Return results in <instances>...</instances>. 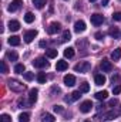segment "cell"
Masks as SVG:
<instances>
[{
	"instance_id": "2e32d148",
	"label": "cell",
	"mask_w": 121,
	"mask_h": 122,
	"mask_svg": "<svg viewBox=\"0 0 121 122\" xmlns=\"http://www.w3.org/2000/svg\"><path fill=\"white\" fill-rule=\"evenodd\" d=\"M94 81H95V85H103V84H105V77L103 74H95Z\"/></svg>"
},
{
	"instance_id": "44dd1931",
	"label": "cell",
	"mask_w": 121,
	"mask_h": 122,
	"mask_svg": "<svg viewBox=\"0 0 121 122\" xmlns=\"http://www.w3.org/2000/svg\"><path fill=\"white\" fill-rule=\"evenodd\" d=\"M30 121V114L29 112H23L19 115V122H29Z\"/></svg>"
},
{
	"instance_id": "9c48e42d",
	"label": "cell",
	"mask_w": 121,
	"mask_h": 122,
	"mask_svg": "<svg viewBox=\"0 0 121 122\" xmlns=\"http://www.w3.org/2000/svg\"><path fill=\"white\" fill-rule=\"evenodd\" d=\"M60 29H61V24L57 23V21H54V23H51V24L47 27V33H49V34H56L57 31H60Z\"/></svg>"
},
{
	"instance_id": "ee69618b",
	"label": "cell",
	"mask_w": 121,
	"mask_h": 122,
	"mask_svg": "<svg viewBox=\"0 0 121 122\" xmlns=\"http://www.w3.org/2000/svg\"><path fill=\"white\" fill-rule=\"evenodd\" d=\"M90 1H97V0H90Z\"/></svg>"
},
{
	"instance_id": "5b68a950",
	"label": "cell",
	"mask_w": 121,
	"mask_h": 122,
	"mask_svg": "<svg viewBox=\"0 0 121 122\" xmlns=\"http://www.w3.org/2000/svg\"><path fill=\"white\" fill-rule=\"evenodd\" d=\"M22 4H23V1H22V0H13V1L9 4L7 10H9L10 13H13V11H17V10L22 7Z\"/></svg>"
},
{
	"instance_id": "d590c367",
	"label": "cell",
	"mask_w": 121,
	"mask_h": 122,
	"mask_svg": "<svg viewBox=\"0 0 121 122\" xmlns=\"http://www.w3.org/2000/svg\"><path fill=\"white\" fill-rule=\"evenodd\" d=\"M113 20H116V21H121V11H117V13L113 14Z\"/></svg>"
},
{
	"instance_id": "ffe728a7",
	"label": "cell",
	"mask_w": 121,
	"mask_h": 122,
	"mask_svg": "<svg viewBox=\"0 0 121 122\" xmlns=\"http://www.w3.org/2000/svg\"><path fill=\"white\" fill-rule=\"evenodd\" d=\"M111 58L114 61H118L121 58V48H116L113 53H111Z\"/></svg>"
},
{
	"instance_id": "f35d334b",
	"label": "cell",
	"mask_w": 121,
	"mask_h": 122,
	"mask_svg": "<svg viewBox=\"0 0 121 122\" xmlns=\"http://www.w3.org/2000/svg\"><path fill=\"white\" fill-rule=\"evenodd\" d=\"M94 37H95V38H97V40H98V41H101V40H103V38H104V34H103V33H100V31H98V33H95V36H94Z\"/></svg>"
},
{
	"instance_id": "7402d4cb",
	"label": "cell",
	"mask_w": 121,
	"mask_h": 122,
	"mask_svg": "<svg viewBox=\"0 0 121 122\" xmlns=\"http://www.w3.org/2000/svg\"><path fill=\"white\" fill-rule=\"evenodd\" d=\"M54 121H56V118L51 114H44L41 117V122H54Z\"/></svg>"
},
{
	"instance_id": "1f68e13d",
	"label": "cell",
	"mask_w": 121,
	"mask_h": 122,
	"mask_svg": "<svg viewBox=\"0 0 121 122\" xmlns=\"http://www.w3.org/2000/svg\"><path fill=\"white\" fill-rule=\"evenodd\" d=\"M0 122H11L10 115H7V114H3V115L0 117Z\"/></svg>"
},
{
	"instance_id": "f546056e",
	"label": "cell",
	"mask_w": 121,
	"mask_h": 122,
	"mask_svg": "<svg viewBox=\"0 0 121 122\" xmlns=\"http://www.w3.org/2000/svg\"><path fill=\"white\" fill-rule=\"evenodd\" d=\"M46 80H47V77H46L44 72H38V74H37V81H38L40 84H44Z\"/></svg>"
},
{
	"instance_id": "cb8c5ba5",
	"label": "cell",
	"mask_w": 121,
	"mask_h": 122,
	"mask_svg": "<svg viewBox=\"0 0 121 122\" xmlns=\"http://www.w3.org/2000/svg\"><path fill=\"white\" fill-rule=\"evenodd\" d=\"M46 56H47L49 58H56V57H57V50H54V48H49V50L46 51Z\"/></svg>"
},
{
	"instance_id": "f1b7e54d",
	"label": "cell",
	"mask_w": 121,
	"mask_h": 122,
	"mask_svg": "<svg viewBox=\"0 0 121 122\" xmlns=\"http://www.w3.org/2000/svg\"><path fill=\"white\" fill-rule=\"evenodd\" d=\"M6 56H7V58H9L10 61H17V58H19V56H17L16 51H9Z\"/></svg>"
},
{
	"instance_id": "d6a6232c",
	"label": "cell",
	"mask_w": 121,
	"mask_h": 122,
	"mask_svg": "<svg viewBox=\"0 0 121 122\" xmlns=\"http://www.w3.org/2000/svg\"><path fill=\"white\" fill-rule=\"evenodd\" d=\"M0 67H1V72H3V74H6V72L9 71V68H7V64H6V61H0Z\"/></svg>"
},
{
	"instance_id": "7c38bea8",
	"label": "cell",
	"mask_w": 121,
	"mask_h": 122,
	"mask_svg": "<svg viewBox=\"0 0 121 122\" xmlns=\"http://www.w3.org/2000/svg\"><path fill=\"white\" fill-rule=\"evenodd\" d=\"M37 95H38V91H37L36 88L30 90V92H29V104H30V105H33V104L37 101Z\"/></svg>"
},
{
	"instance_id": "836d02e7",
	"label": "cell",
	"mask_w": 121,
	"mask_h": 122,
	"mask_svg": "<svg viewBox=\"0 0 121 122\" xmlns=\"http://www.w3.org/2000/svg\"><path fill=\"white\" fill-rule=\"evenodd\" d=\"M23 77H24V80H26V81H31V80L34 78V74H33V72H24V74H23Z\"/></svg>"
},
{
	"instance_id": "9a60e30c",
	"label": "cell",
	"mask_w": 121,
	"mask_h": 122,
	"mask_svg": "<svg viewBox=\"0 0 121 122\" xmlns=\"http://www.w3.org/2000/svg\"><path fill=\"white\" fill-rule=\"evenodd\" d=\"M67 68H68V62L67 61H64V60L57 61V64H56V70L57 71H66Z\"/></svg>"
},
{
	"instance_id": "5bb4252c",
	"label": "cell",
	"mask_w": 121,
	"mask_h": 122,
	"mask_svg": "<svg viewBox=\"0 0 121 122\" xmlns=\"http://www.w3.org/2000/svg\"><path fill=\"white\" fill-rule=\"evenodd\" d=\"M81 94H83V92H80V91L71 92V94H70V97H67V98H66V101H67V102H71V101H77V99H80Z\"/></svg>"
},
{
	"instance_id": "277c9868",
	"label": "cell",
	"mask_w": 121,
	"mask_h": 122,
	"mask_svg": "<svg viewBox=\"0 0 121 122\" xmlns=\"http://www.w3.org/2000/svg\"><path fill=\"white\" fill-rule=\"evenodd\" d=\"M117 117V114L114 111H110V112H104L103 115H97L95 118L97 119H101V121H110V119H114Z\"/></svg>"
},
{
	"instance_id": "e575fe53",
	"label": "cell",
	"mask_w": 121,
	"mask_h": 122,
	"mask_svg": "<svg viewBox=\"0 0 121 122\" xmlns=\"http://www.w3.org/2000/svg\"><path fill=\"white\" fill-rule=\"evenodd\" d=\"M63 40H66V41H67V40H71V34H70L68 30H66L63 33Z\"/></svg>"
},
{
	"instance_id": "7a4b0ae2",
	"label": "cell",
	"mask_w": 121,
	"mask_h": 122,
	"mask_svg": "<svg viewBox=\"0 0 121 122\" xmlns=\"http://www.w3.org/2000/svg\"><path fill=\"white\" fill-rule=\"evenodd\" d=\"M9 88L14 92H20L24 90V84H22L17 80H9Z\"/></svg>"
},
{
	"instance_id": "8992f818",
	"label": "cell",
	"mask_w": 121,
	"mask_h": 122,
	"mask_svg": "<svg viewBox=\"0 0 121 122\" xmlns=\"http://www.w3.org/2000/svg\"><path fill=\"white\" fill-rule=\"evenodd\" d=\"M33 65L36 68H44V67H49V62L46 61L44 57H38V58H36V60L33 61Z\"/></svg>"
},
{
	"instance_id": "8fae6325",
	"label": "cell",
	"mask_w": 121,
	"mask_h": 122,
	"mask_svg": "<svg viewBox=\"0 0 121 122\" xmlns=\"http://www.w3.org/2000/svg\"><path fill=\"white\" fill-rule=\"evenodd\" d=\"M64 84H66L67 87H73V85L76 84V77H74V75H71V74L64 75Z\"/></svg>"
},
{
	"instance_id": "4dcf8cb0",
	"label": "cell",
	"mask_w": 121,
	"mask_h": 122,
	"mask_svg": "<svg viewBox=\"0 0 121 122\" xmlns=\"http://www.w3.org/2000/svg\"><path fill=\"white\" fill-rule=\"evenodd\" d=\"M33 4H34L37 9H43L44 4H46V0H33Z\"/></svg>"
},
{
	"instance_id": "4316f807",
	"label": "cell",
	"mask_w": 121,
	"mask_h": 122,
	"mask_svg": "<svg viewBox=\"0 0 121 122\" xmlns=\"http://www.w3.org/2000/svg\"><path fill=\"white\" fill-rule=\"evenodd\" d=\"M108 97V92L107 91H98L97 94H95V98L98 99V101H101V99H105Z\"/></svg>"
},
{
	"instance_id": "3957f363",
	"label": "cell",
	"mask_w": 121,
	"mask_h": 122,
	"mask_svg": "<svg viewBox=\"0 0 121 122\" xmlns=\"http://www.w3.org/2000/svg\"><path fill=\"white\" fill-rule=\"evenodd\" d=\"M90 20H91V24H93V26L98 27V26H101V24H103V21H104V17H103V14L94 13V14H91Z\"/></svg>"
},
{
	"instance_id": "83f0119b",
	"label": "cell",
	"mask_w": 121,
	"mask_h": 122,
	"mask_svg": "<svg viewBox=\"0 0 121 122\" xmlns=\"http://www.w3.org/2000/svg\"><path fill=\"white\" fill-rule=\"evenodd\" d=\"M108 34H110L111 37H114V38H118V37H120V33H118V29H117V27H111V29L108 30Z\"/></svg>"
},
{
	"instance_id": "b9f144b4",
	"label": "cell",
	"mask_w": 121,
	"mask_h": 122,
	"mask_svg": "<svg viewBox=\"0 0 121 122\" xmlns=\"http://www.w3.org/2000/svg\"><path fill=\"white\" fill-rule=\"evenodd\" d=\"M114 105H117V99H111L110 101V107H114Z\"/></svg>"
},
{
	"instance_id": "f6af8a7d",
	"label": "cell",
	"mask_w": 121,
	"mask_h": 122,
	"mask_svg": "<svg viewBox=\"0 0 121 122\" xmlns=\"http://www.w3.org/2000/svg\"><path fill=\"white\" fill-rule=\"evenodd\" d=\"M84 122H91V121H84Z\"/></svg>"
},
{
	"instance_id": "4fadbf2b",
	"label": "cell",
	"mask_w": 121,
	"mask_h": 122,
	"mask_svg": "<svg viewBox=\"0 0 121 122\" xmlns=\"http://www.w3.org/2000/svg\"><path fill=\"white\" fill-rule=\"evenodd\" d=\"M86 29H87V27H86V23H84L83 20L76 21V24H74V30L77 31V33H83Z\"/></svg>"
},
{
	"instance_id": "7bdbcfd3",
	"label": "cell",
	"mask_w": 121,
	"mask_h": 122,
	"mask_svg": "<svg viewBox=\"0 0 121 122\" xmlns=\"http://www.w3.org/2000/svg\"><path fill=\"white\" fill-rule=\"evenodd\" d=\"M108 1H110V0H103V1H101V4H103V6H107V4H108Z\"/></svg>"
},
{
	"instance_id": "603a6c76",
	"label": "cell",
	"mask_w": 121,
	"mask_h": 122,
	"mask_svg": "<svg viewBox=\"0 0 121 122\" xmlns=\"http://www.w3.org/2000/svg\"><path fill=\"white\" fill-rule=\"evenodd\" d=\"M24 21H26V23H29V24L34 21V14H33L31 11H27V13L24 14Z\"/></svg>"
},
{
	"instance_id": "ba28073f",
	"label": "cell",
	"mask_w": 121,
	"mask_h": 122,
	"mask_svg": "<svg viewBox=\"0 0 121 122\" xmlns=\"http://www.w3.org/2000/svg\"><path fill=\"white\" fill-rule=\"evenodd\" d=\"M36 37H37V31L36 30H29V31L24 33V37H23V38H24L26 43H31Z\"/></svg>"
},
{
	"instance_id": "6da1fadb",
	"label": "cell",
	"mask_w": 121,
	"mask_h": 122,
	"mask_svg": "<svg viewBox=\"0 0 121 122\" xmlns=\"http://www.w3.org/2000/svg\"><path fill=\"white\" fill-rule=\"evenodd\" d=\"M91 68V64L88 61H81V62H78L77 65H74V71H77V72H88Z\"/></svg>"
},
{
	"instance_id": "8d00e7d4",
	"label": "cell",
	"mask_w": 121,
	"mask_h": 122,
	"mask_svg": "<svg viewBox=\"0 0 121 122\" xmlns=\"http://www.w3.org/2000/svg\"><path fill=\"white\" fill-rule=\"evenodd\" d=\"M121 92V85H116V87H113V94L114 95H118Z\"/></svg>"
},
{
	"instance_id": "ab89813d",
	"label": "cell",
	"mask_w": 121,
	"mask_h": 122,
	"mask_svg": "<svg viewBox=\"0 0 121 122\" xmlns=\"http://www.w3.org/2000/svg\"><path fill=\"white\" fill-rule=\"evenodd\" d=\"M19 108H26V101L24 99H19Z\"/></svg>"
},
{
	"instance_id": "484cf974",
	"label": "cell",
	"mask_w": 121,
	"mask_h": 122,
	"mask_svg": "<svg viewBox=\"0 0 121 122\" xmlns=\"http://www.w3.org/2000/svg\"><path fill=\"white\" fill-rule=\"evenodd\" d=\"M80 92H83V94H86V92L90 91V85H88V82H81L80 84Z\"/></svg>"
},
{
	"instance_id": "30bf717a",
	"label": "cell",
	"mask_w": 121,
	"mask_h": 122,
	"mask_svg": "<svg viewBox=\"0 0 121 122\" xmlns=\"http://www.w3.org/2000/svg\"><path fill=\"white\" fill-rule=\"evenodd\" d=\"M100 67H101V70L104 71V72H110L111 70H113V64H111V61H108V60H104L101 61V64H100Z\"/></svg>"
},
{
	"instance_id": "d4e9b609",
	"label": "cell",
	"mask_w": 121,
	"mask_h": 122,
	"mask_svg": "<svg viewBox=\"0 0 121 122\" xmlns=\"http://www.w3.org/2000/svg\"><path fill=\"white\" fill-rule=\"evenodd\" d=\"M14 72L16 74H24V64H16L14 65Z\"/></svg>"
},
{
	"instance_id": "52a82bcc",
	"label": "cell",
	"mask_w": 121,
	"mask_h": 122,
	"mask_svg": "<svg viewBox=\"0 0 121 122\" xmlns=\"http://www.w3.org/2000/svg\"><path fill=\"white\" fill-rule=\"evenodd\" d=\"M91 108H93L91 101H84V102H81V105H80V112H83V114H88V112L91 111Z\"/></svg>"
},
{
	"instance_id": "ac0fdd59",
	"label": "cell",
	"mask_w": 121,
	"mask_h": 122,
	"mask_svg": "<svg viewBox=\"0 0 121 122\" xmlns=\"http://www.w3.org/2000/svg\"><path fill=\"white\" fill-rule=\"evenodd\" d=\"M9 44L10 46H19L20 44V37H17V36H11L10 38H9Z\"/></svg>"
},
{
	"instance_id": "bcb514c9",
	"label": "cell",
	"mask_w": 121,
	"mask_h": 122,
	"mask_svg": "<svg viewBox=\"0 0 121 122\" xmlns=\"http://www.w3.org/2000/svg\"><path fill=\"white\" fill-rule=\"evenodd\" d=\"M120 1H121V0H120Z\"/></svg>"
},
{
	"instance_id": "60d3db41",
	"label": "cell",
	"mask_w": 121,
	"mask_h": 122,
	"mask_svg": "<svg viewBox=\"0 0 121 122\" xmlns=\"http://www.w3.org/2000/svg\"><path fill=\"white\" fill-rule=\"evenodd\" d=\"M38 46H40V47H41V48H44V47H46V46H47V43H46V41H44V40H41V41H40V43H38Z\"/></svg>"
},
{
	"instance_id": "74e56055",
	"label": "cell",
	"mask_w": 121,
	"mask_h": 122,
	"mask_svg": "<svg viewBox=\"0 0 121 122\" xmlns=\"http://www.w3.org/2000/svg\"><path fill=\"white\" fill-rule=\"evenodd\" d=\"M53 111L57 112V114H60V112H63V107H60V105H54V107H53Z\"/></svg>"
},
{
	"instance_id": "d6986e66",
	"label": "cell",
	"mask_w": 121,
	"mask_h": 122,
	"mask_svg": "<svg viewBox=\"0 0 121 122\" xmlns=\"http://www.w3.org/2000/svg\"><path fill=\"white\" fill-rule=\"evenodd\" d=\"M64 57L66 58H73L74 57V48L73 47H67L64 50Z\"/></svg>"
},
{
	"instance_id": "e0dca14e",
	"label": "cell",
	"mask_w": 121,
	"mask_h": 122,
	"mask_svg": "<svg viewBox=\"0 0 121 122\" xmlns=\"http://www.w3.org/2000/svg\"><path fill=\"white\" fill-rule=\"evenodd\" d=\"M9 29H10V31H17L20 29V23L17 20H10L9 21Z\"/></svg>"
}]
</instances>
